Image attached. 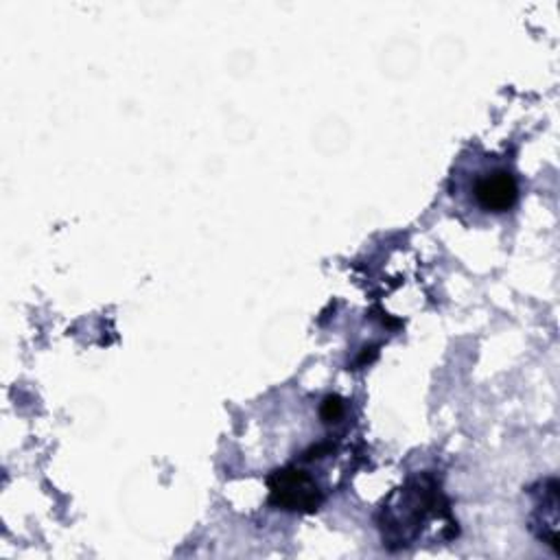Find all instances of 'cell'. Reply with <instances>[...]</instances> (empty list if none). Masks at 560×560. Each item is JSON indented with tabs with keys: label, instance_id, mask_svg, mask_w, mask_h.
Returning a JSON list of instances; mask_svg holds the SVG:
<instances>
[{
	"label": "cell",
	"instance_id": "cell-1",
	"mask_svg": "<svg viewBox=\"0 0 560 560\" xmlns=\"http://www.w3.org/2000/svg\"><path fill=\"white\" fill-rule=\"evenodd\" d=\"M269 501L287 512H315L322 503V490L313 477L300 468L273 470L267 479Z\"/></svg>",
	"mask_w": 560,
	"mask_h": 560
},
{
	"label": "cell",
	"instance_id": "cell-2",
	"mask_svg": "<svg viewBox=\"0 0 560 560\" xmlns=\"http://www.w3.org/2000/svg\"><path fill=\"white\" fill-rule=\"evenodd\" d=\"M472 197L486 212H508L518 199V184L514 173L501 166L481 171L472 182Z\"/></svg>",
	"mask_w": 560,
	"mask_h": 560
},
{
	"label": "cell",
	"instance_id": "cell-3",
	"mask_svg": "<svg viewBox=\"0 0 560 560\" xmlns=\"http://www.w3.org/2000/svg\"><path fill=\"white\" fill-rule=\"evenodd\" d=\"M319 413H322V418H324L326 422H332V420L341 418V413H343V402H341V398H339V396H326V398L322 400Z\"/></svg>",
	"mask_w": 560,
	"mask_h": 560
}]
</instances>
